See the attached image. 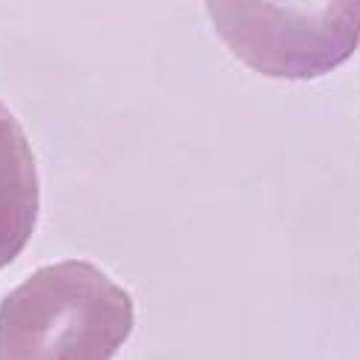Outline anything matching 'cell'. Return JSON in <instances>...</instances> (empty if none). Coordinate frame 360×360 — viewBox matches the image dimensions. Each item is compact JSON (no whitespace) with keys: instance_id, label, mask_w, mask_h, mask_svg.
I'll use <instances>...</instances> for the list:
<instances>
[{"instance_id":"7a4b0ae2","label":"cell","mask_w":360,"mask_h":360,"mask_svg":"<svg viewBox=\"0 0 360 360\" xmlns=\"http://www.w3.org/2000/svg\"><path fill=\"white\" fill-rule=\"evenodd\" d=\"M236 61L268 78L311 81L360 46V0H205Z\"/></svg>"},{"instance_id":"6da1fadb","label":"cell","mask_w":360,"mask_h":360,"mask_svg":"<svg viewBox=\"0 0 360 360\" xmlns=\"http://www.w3.org/2000/svg\"><path fill=\"white\" fill-rule=\"evenodd\" d=\"M130 332V294L81 259L41 268L0 303V360H107Z\"/></svg>"},{"instance_id":"3957f363","label":"cell","mask_w":360,"mask_h":360,"mask_svg":"<svg viewBox=\"0 0 360 360\" xmlns=\"http://www.w3.org/2000/svg\"><path fill=\"white\" fill-rule=\"evenodd\" d=\"M41 182L20 122L0 101V271L15 262L38 225Z\"/></svg>"}]
</instances>
